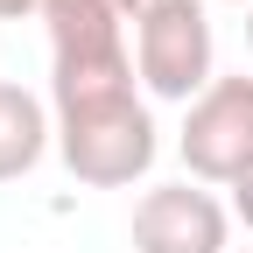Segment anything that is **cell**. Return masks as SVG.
<instances>
[{"instance_id": "6da1fadb", "label": "cell", "mask_w": 253, "mask_h": 253, "mask_svg": "<svg viewBox=\"0 0 253 253\" xmlns=\"http://www.w3.org/2000/svg\"><path fill=\"white\" fill-rule=\"evenodd\" d=\"M42 28H49V99L56 113L78 106H106L134 91V49H126V21L106 0H42Z\"/></svg>"}, {"instance_id": "7a4b0ae2", "label": "cell", "mask_w": 253, "mask_h": 253, "mask_svg": "<svg viewBox=\"0 0 253 253\" xmlns=\"http://www.w3.org/2000/svg\"><path fill=\"white\" fill-rule=\"evenodd\" d=\"M56 155L63 169L91 190H126L155 169V113L141 106V91L126 99H106V106H78V113H56Z\"/></svg>"}, {"instance_id": "3957f363", "label": "cell", "mask_w": 253, "mask_h": 253, "mask_svg": "<svg viewBox=\"0 0 253 253\" xmlns=\"http://www.w3.org/2000/svg\"><path fill=\"white\" fill-rule=\"evenodd\" d=\"M134 71L155 99L197 106L211 91V14L204 0H155L134 21Z\"/></svg>"}, {"instance_id": "277c9868", "label": "cell", "mask_w": 253, "mask_h": 253, "mask_svg": "<svg viewBox=\"0 0 253 253\" xmlns=\"http://www.w3.org/2000/svg\"><path fill=\"white\" fill-rule=\"evenodd\" d=\"M176 155L197 183H239L253 169V78H211V91L183 113Z\"/></svg>"}, {"instance_id": "5b68a950", "label": "cell", "mask_w": 253, "mask_h": 253, "mask_svg": "<svg viewBox=\"0 0 253 253\" xmlns=\"http://www.w3.org/2000/svg\"><path fill=\"white\" fill-rule=\"evenodd\" d=\"M232 218L197 183H155L134 204V253H232Z\"/></svg>"}, {"instance_id": "8992f818", "label": "cell", "mask_w": 253, "mask_h": 253, "mask_svg": "<svg viewBox=\"0 0 253 253\" xmlns=\"http://www.w3.org/2000/svg\"><path fill=\"white\" fill-rule=\"evenodd\" d=\"M49 141H56V126H49L42 99L0 78V183L28 176V169H36L42 155H49Z\"/></svg>"}, {"instance_id": "52a82bcc", "label": "cell", "mask_w": 253, "mask_h": 253, "mask_svg": "<svg viewBox=\"0 0 253 253\" xmlns=\"http://www.w3.org/2000/svg\"><path fill=\"white\" fill-rule=\"evenodd\" d=\"M232 211H239V225L253 232V169H246V176L232 183Z\"/></svg>"}, {"instance_id": "ba28073f", "label": "cell", "mask_w": 253, "mask_h": 253, "mask_svg": "<svg viewBox=\"0 0 253 253\" xmlns=\"http://www.w3.org/2000/svg\"><path fill=\"white\" fill-rule=\"evenodd\" d=\"M21 14H42V0H0V21H21Z\"/></svg>"}, {"instance_id": "9c48e42d", "label": "cell", "mask_w": 253, "mask_h": 253, "mask_svg": "<svg viewBox=\"0 0 253 253\" xmlns=\"http://www.w3.org/2000/svg\"><path fill=\"white\" fill-rule=\"evenodd\" d=\"M106 7H113V14H120V21H141V14H148V7H155V0H106Z\"/></svg>"}, {"instance_id": "30bf717a", "label": "cell", "mask_w": 253, "mask_h": 253, "mask_svg": "<svg viewBox=\"0 0 253 253\" xmlns=\"http://www.w3.org/2000/svg\"><path fill=\"white\" fill-rule=\"evenodd\" d=\"M246 42H253V7H246Z\"/></svg>"}, {"instance_id": "8fae6325", "label": "cell", "mask_w": 253, "mask_h": 253, "mask_svg": "<svg viewBox=\"0 0 253 253\" xmlns=\"http://www.w3.org/2000/svg\"><path fill=\"white\" fill-rule=\"evenodd\" d=\"M232 7H253V0H232Z\"/></svg>"}, {"instance_id": "7c38bea8", "label": "cell", "mask_w": 253, "mask_h": 253, "mask_svg": "<svg viewBox=\"0 0 253 253\" xmlns=\"http://www.w3.org/2000/svg\"><path fill=\"white\" fill-rule=\"evenodd\" d=\"M246 253H253V246H246Z\"/></svg>"}]
</instances>
